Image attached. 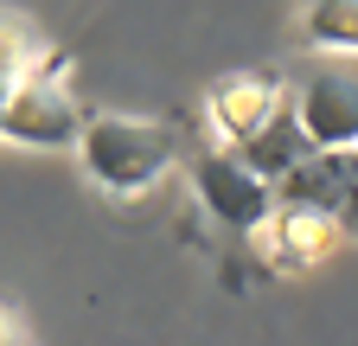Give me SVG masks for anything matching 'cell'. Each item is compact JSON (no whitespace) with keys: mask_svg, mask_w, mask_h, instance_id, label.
<instances>
[{"mask_svg":"<svg viewBox=\"0 0 358 346\" xmlns=\"http://www.w3.org/2000/svg\"><path fill=\"white\" fill-rule=\"evenodd\" d=\"M77 160L90 173V186H103L109 199H148L179 160V135L166 122H154V116L103 109V116H83Z\"/></svg>","mask_w":358,"mask_h":346,"instance_id":"cell-1","label":"cell"},{"mask_svg":"<svg viewBox=\"0 0 358 346\" xmlns=\"http://www.w3.org/2000/svg\"><path fill=\"white\" fill-rule=\"evenodd\" d=\"M77 128H83V103L71 90V52L45 46L26 64V77L13 83L7 109H0V141L58 154V148H77Z\"/></svg>","mask_w":358,"mask_h":346,"instance_id":"cell-2","label":"cell"},{"mask_svg":"<svg viewBox=\"0 0 358 346\" xmlns=\"http://www.w3.org/2000/svg\"><path fill=\"white\" fill-rule=\"evenodd\" d=\"M192 186H199V205L217 225H231V231H256L268 212H275V180L256 173L231 141L192 154Z\"/></svg>","mask_w":358,"mask_h":346,"instance_id":"cell-3","label":"cell"},{"mask_svg":"<svg viewBox=\"0 0 358 346\" xmlns=\"http://www.w3.org/2000/svg\"><path fill=\"white\" fill-rule=\"evenodd\" d=\"M288 103L313 148H352L358 141V52H327V64H313L288 90Z\"/></svg>","mask_w":358,"mask_h":346,"instance_id":"cell-4","label":"cell"},{"mask_svg":"<svg viewBox=\"0 0 358 346\" xmlns=\"http://www.w3.org/2000/svg\"><path fill=\"white\" fill-rule=\"evenodd\" d=\"M345 225L320 205H294V199H275V212L256 225V244H262V263L282 270V276H301V270H320L327 256L339 250Z\"/></svg>","mask_w":358,"mask_h":346,"instance_id":"cell-5","label":"cell"},{"mask_svg":"<svg viewBox=\"0 0 358 346\" xmlns=\"http://www.w3.org/2000/svg\"><path fill=\"white\" fill-rule=\"evenodd\" d=\"M288 97V83L282 77H262V71H231V77H217L211 90H205V116L217 128V141H243L250 128L268 122V109H275Z\"/></svg>","mask_w":358,"mask_h":346,"instance_id":"cell-6","label":"cell"},{"mask_svg":"<svg viewBox=\"0 0 358 346\" xmlns=\"http://www.w3.org/2000/svg\"><path fill=\"white\" fill-rule=\"evenodd\" d=\"M231 148H237V154H243V160H250L256 173H268V180H282V173H288V167H294V160H301V154H307L313 141H307V128H301L294 103L282 97L275 109H268V122H262V128H250V135H243V141H231Z\"/></svg>","mask_w":358,"mask_h":346,"instance_id":"cell-7","label":"cell"},{"mask_svg":"<svg viewBox=\"0 0 358 346\" xmlns=\"http://www.w3.org/2000/svg\"><path fill=\"white\" fill-rule=\"evenodd\" d=\"M52 46V39L38 32V20H26L20 7H0V109H7V97H13V83L26 77V64Z\"/></svg>","mask_w":358,"mask_h":346,"instance_id":"cell-8","label":"cell"},{"mask_svg":"<svg viewBox=\"0 0 358 346\" xmlns=\"http://www.w3.org/2000/svg\"><path fill=\"white\" fill-rule=\"evenodd\" d=\"M301 39L313 52H358V0H301Z\"/></svg>","mask_w":358,"mask_h":346,"instance_id":"cell-9","label":"cell"},{"mask_svg":"<svg viewBox=\"0 0 358 346\" xmlns=\"http://www.w3.org/2000/svg\"><path fill=\"white\" fill-rule=\"evenodd\" d=\"M26 340H32V333L20 327V314H13V308H0V346H26Z\"/></svg>","mask_w":358,"mask_h":346,"instance_id":"cell-10","label":"cell"}]
</instances>
